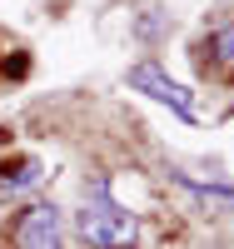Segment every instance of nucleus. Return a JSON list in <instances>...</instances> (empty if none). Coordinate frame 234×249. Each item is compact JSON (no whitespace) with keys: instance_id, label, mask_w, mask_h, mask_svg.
Segmentation results:
<instances>
[{"instance_id":"obj_4","label":"nucleus","mask_w":234,"mask_h":249,"mask_svg":"<svg viewBox=\"0 0 234 249\" xmlns=\"http://www.w3.org/2000/svg\"><path fill=\"white\" fill-rule=\"evenodd\" d=\"M40 179H45V175H40V160H30V155H20V160H5V164H0V199H15V195H25V190H35Z\"/></svg>"},{"instance_id":"obj_3","label":"nucleus","mask_w":234,"mask_h":249,"mask_svg":"<svg viewBox=\"0 0 234 249\" xmlns=\"http://www.w3.org/2000/svg\"><path fill=\"white\" fill-rule=\"evenodd\" d=\"M15 249H60V210L55 204H30V210H20Z\"/></svg>"},{"instance_id":"obj_1","label":"nucleus","mask_w":234,"mask_h":249,"mask_svg":"<svg viewBox=\"0 0 234 249\" xmlns=\"http://www.w3.org/2000/svg\"><path fill=\"white\" fill-rule=\"evenodd\" d=\"M80 234L95 249H130L135 244V214H125L110 199V184L105 179L90 190V199H85V210H80Z\"/></svg>"},{"instance_id":"obj_6","label":"nucleus","mask_w":234,"mask_h":249,"mask_svg":"<svg viewBox=\"0 0 234 249\" xmlns=\"http://www.w3.org/2000/svg\"><path fill=\"white\" fill-rule=\"evenodd\" d=\"M209 50H215V60H234V20L209 35Z\"/></svg>"},{"instance_id":"obj_5","label":"nucleus","mask_w":234,"mask_h":249,"mask_svg":"<svg viewBox=\"0 0 234 249\" xmlns=\"http://www.w3.org/2000/svg\"><path fill=\"white\" fill-rule=\"evenodd\" d=\"M195 199H204L209 210H234V190H219V184H195V179H180Z\"/></svg>"},{"instance_id":"obj_2","label":"nucleus","mask_w":234,"mask_h":249,"mask_svg":"<svg viewBox=\"0 0 234 249\" xmlns=\"http://www.w3.org/2000/svg\"><path fill=\"white\" fill-rule=\"evenodd\" d=\"M130 85H135V90H144L150 100H160V105H169L180 120H195V100H189V90L180 85V80H169L160 65H150V60L130 70Z\"/></svg>"}]
</instances>
